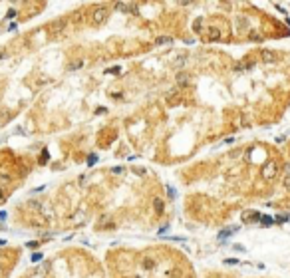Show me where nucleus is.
Segmentation results:
<instances>
[{"mask_svg":"<svg viewBox=\"0 0 290 278\" xmlns=\"http://www.w3.org/2000/svg\"><path fill=\"white\" fill-rule=\"evenodd\" d=\"M171 42H173V40L169 38V36H159V38L155 40V44H157V46H165V44H171Z\"/></svg>","mask_w":290,"mask_h":278,"instance_id":"6e6552de","label":"nucleus"},{"mask_svg":"<svg viewBox=\"0 0 290 278\" xmlns=\"http://www.w3.org/2000/svg\"><path fill=\"white\" fill-rule=\"evenodd\" d=\"M250 38H252V40H262V36H260L258 32H250Z\"/></svg>","mask_w":290,"mask_h":278,"instance_id":"dca6fc26","label":"nucleus"},{"mask_svg":"<svg viewBox=\"0 0 290 278\" xmlns=\"http://www.w3.org/2000/svg\"><path fill=\"white\" fill-rule=\"evenodd\" d=\"M95 161H97V157H95V155H90V159H88V165H95Z\"/></svg>","mask_w":290,"mask_h":278,"instance_id":"f3484780","label":"nucleus"},{"mask_svg":"<svg viewBox=\"0 0 290 278\" xmlns=\"http://www.w3.org/2000/svg\"><path fill=\"white\" fill-rule=\"evenodd\" d=\"M105 16H107V10H105V8H97L94 12V18H91V20H94V24H101V22L105 20Z\"/></svg>","mask_w":290,"mask_h":278,"instance_id":"f257e3e1","label":"nucleus"},{"mask_svg":"<svg viewBox=\"0 0 290 278\" xmlns=\"http://www.w3.org/2000/svg\"><path fill=\"white\" fill-rule=\"evenodd\" d=\"M201 26H203V18H199L195 22V24H193V28H195V32H201Z\"/></svg>","mask_w":290,"mask_h":278,"instance_id":"4468645a","label":"nucleus"},{"mask_svg":"<svg viewBox=\"0 0 290 278\" xmlns=\"http://www.w3.org/2000/svg\"><path fill=\"white\" fill-rule=\"evenodd\" d=\"M2 199H4V191H2V189H0V201H2Z\"/></svg>","mask_w":290,"mask_h":278,"instance_id":"412c9836","label":"nucleus"},{"mask_svg":"<svg viewBox=\"0 0 290 278\" xmlns=\"http://www.w3.org/2000/svg\"><path fill=\"white\" fill-rule=\"evenodd\" d=\"M143 268H147V270L155 268V260H149V258H145V260H143Z\"/></svg>","mask_w":290,"mask_h":278,"instance_id":"9b49d317","label":"nucleus"},{"mask_svg":"<svg viewBox=\"0 0 290 278\" xmlns=\"http://www.w3.org/2000/svg\"><path fill=\"white\" fill-rule=\"evenodd\" d=\"M243 219H244L247 223L260 221V213H257V211H244V213H243Z\"/></svg>","mask_w":290,"mask_h":278,"instance_id":"7ed1b4c3","label":"nucleus"},{"mask_svg":"<svg viewBox=\"0 0 290 278\" xmlns=\"http://www.w3.org/2000/svg\"><path fill=\"white\" fill-rule=\"evenodd\" d=\"M177 84H179L181 87H185L187 84H189V76H187L185 72H179L177 74Z\"/></svg>","mask_w":290,"mask_h":278,"instance_id":"39448f33","label":"nucleus"},{"mask_svg":"<svg viewBox=\"0 0 290 278\" xmlns=\"http://www.w3.org/2000/svg\"><path fill=\"white\" fill-rule=\"evenodd\" d=\"M78 68H81V62H76V64H72L70 70H78Z\"/></svg>","mask_w":290,"mask_h":278,"instance_id":"a211bd4d","label":"nucleus"},{"mask_svg":"<svg viewBox=\"0 0 290 278\" xmlns=\"http://www.w3.org/2000/svg\"><path fill=\"white\" fill-rule=\"evenodd\" d=\"M290 215H276L274 216V223H278V225H282V223H288Z\"/></svg>","mask_w":290,"mask_h":278,"instance_id":"1a4fd4ad","label":"nucleus"},{"mask_svg":"<svg viewBox=\"0 0 290 278\" xmlns=\"http://www.w3.org/2000/svg\"><path fill=\"white\" fill-rule=\"evenodd\" d=\"M260 58H262V62L272 64V62H276V52H270V50H262V52H260Z\"/></svg>","mask_w":290,"mask_h":278,"instance_id":"20e7f679","label":"nucleus"},{"mask_svg":"<svg viewBox=\"0 0 290 278\" xmlns=\"http://www.w3.org/2000/svg\"><path fill=\"white\" fill-rule=\"evenodd\" d=\"M284 187L290 189V175H286V179H284Z\"/></svg>","mask_w":290,"mask_h":278,"instance_id":"6ab92c4d","label":"nucleus"},{"mask_svg":"<svg viewBox=\"0 0 290 278\" xmlns=\"http://www.w3.org/2000/svg\"><path fill=\"white\" fill-rule=\"evenodd\" d=\"M258 223H262L264 226H272V225H274V219L268 216V215H260V221H258Z\"/></svg>","mask_w":290,"mask_h":278,"instance_id":"0eeeda50","label":"nucleus"},{"mask_svg":"<svg viewBox=\"0 0 290 278\" xmlns=\"http://www.w3.org/2000/svg\"><path fill=\"white\" fill-rule=\"evenodd\" d=\"M219 38H221L219 30H211V40H219Z\"/></svg>","mask_w":290,"mask_h":278,"instance_id":"2eb2a0df","label":"nucleus"},{"mask_svg":"<svg viewBox=\"0 0 290 278\" xmlns=\"http://www.w3.org/2000/svg\"><path fill=\"white\" fill-rule=\"evenodd\" d=\"M276 173V163L274 161H270V163H266V167H264V171H262V175H264V179H272Z\"/></svg>","mask_w":290,"mask_h":278,"instance_id":"f03ea898","label":"nucleus"},{"mask_svg":"<svg viewBox=\"0 0 290 278\" xmlns=\"http://www.w3.org/2000/svg\"><path fill=\"white\" fill-rule=\"evenodd\" d=\"M119 72H121L119 66H113V68H107V70H105V74H119Z\"/></svg>","mask_w":290,"mask_h":278,"instance_id":"ddd939ff","label":"nucleus"},{"mask_svg":"<svg viewBox=\"0 0 290 278\" xmlns=\"http://www.w3.org/2000/svg\"><path fill=\"white\" fill-rule=\"evenodd\" d=\"M284 171H286V175H290V163H286V167H284Z\"/></svg>","mask_w":290,"mask_h":278,"instance_id":"aec40b11","label":"nucleus"},{"mask_svg":"<svg viewBox=\"0 0 290 278\" xmlns=\"http://www.w3.org/2000/svg\"><path fill=\"white\" fill-rule=\"evenodd\" d=\"M237 230H238V226H228V229L221 230L219 239H221V240H225V239H227V236H231V235H233V232H237Z\"/></svg>","mask_w":290,"mask_h":278,"instance_id":"423d86ee","label":"nucleus"},{"mask_svg":"<svg viewBox=\"0 0 290 278\" xmlns=\"http://www.w3.org/2000/svg\"><path fill=\"white\" fill-rule=\"evenodd\" d=\"M155 213H157V215H161V213H163V201H161V199H155Z\"/></svg>","mask_w":290,"mask_h":278,"instance_id":"9d476101","label":"nucleus"},{"mask_svg":"<svg viewBox=\"0 0 290 278\" xmlns=\"http://www.w3.org/2000/svg\"><path fill=\"white\" fill-rule=\"evenodd\" d=\"M223 262L227 264V266H237V264H238V260H237V258H225Z\"/></svg>","mask_w":290,"mask_h":278,"instance_id":"f8f14e48","label":"nucleus"}]
</instances>
